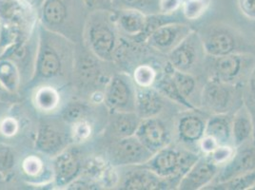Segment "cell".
<instances>
[{
	"mask_svg": "<svg viewBox=\"0 0 255 190\" xmlns=\"http://www.w3.org/2000/svg\"><path fill=\"white\" fill-rule=\"evenodd\" d=\"M76 44L38 23V45L34 73L27 90L49 85L64 89L73 83Z\"/></svg>",
	"mask_w": 255,
	"mask_h": 190,
	"instance_id": "1",
	"label": "cell"
},
{
	"mask_svg": "<svg viewBox=\"0 0 255 190\" xmlns=\"http://www.w3.org/2000/svg\"><path fill=\"white\" fill-rule=\"evenodd\" d=\"M89 13L84 0H43L38 20L44 28L82 44Z\"/></svg>",
	"mask_w": 255,
	"mask_h": 190,
	"instance_id": "2",
	"label": "cell"
},
{
	"mask_svg": "<svg viewBox=\"0 0 255 190\" xmlns=\"http://www.w3.org/2000/svg\"><path fill=\"white\" fill-rule=\"evenodd\" d=\"M38 23L37 9L26 0H0V52L27 40Z\"/></svg>",
	"mask_w": 255,
	"mask_h": 190,
	"instance_id": "3",
	"label": "cell"
},
{
	"mask_svg": "<svg viewBox=\"0 0 255 190\" xmlns=\"http://www.w3.org/2000/svg\"><path fill=\"white\" fill-rule=\"evenodd\" d=\"M119 30L114 11H90L84 29L83 44L104 62H113L119 45Z\"/></svg>",
	"mask_w": 255,
	"mask_h": 190,
	"instance_id": "4",
	"label": "cell"
},
{
	"mask_svg": "<svg viewBox=\"0 0 255 190\" xmlns=\"http://www.w3.org/2000/svg\"><path fill=\"white\" fill-rule=\"evenodd\" d=\"M200 155L168 145L155 152L143 166L161 178H179L191 169Z\"/></svg>",
	"mask_w": 255,
	"mask_h": 190,
	"instance_id": "5",
	"label": "cell"
},
{
	"mask_svg": "<svg viewBox=\"0 0 255 190\" xmlns=\"http://www.w3.org/2000/svg\"><path fill=\"white\" fill-rule=\"evenodd\" d=\"M72 144V127L62 117H51L39 123L34 140V148L38 153L52 159Z\"/></svg>",
	"mask_w": 255,
	"mask_h": 190,
	"instance_id": "6",
	"label": "cell"
},
{
	"mask_svg": "<svg viewBox=\"0 0 255 190\" xmlns=\"http://www.w3.org/2000/svg\"><path fill=\"white\" fill-rule=\"evenodd\" d=\"M116 187L124 190H157L178 189L179 178H161L143 165L117 168Z\"/></svg>",
	"mask_w": 255,
	"mask_h": 190,
	"instance_id": "7",
	"label": "cell"
},
{
	"mask_svg": "<svg viewBox=\"0 0 255 190\" xmlns=\"http://www.w3.org/2000/svg\"><path fill=\"white\" fill-rule=\"evenodd\" d=\"M209 69L211 79L227 84L237 85L249 77L255 66V56L248 53H232L224 56L211 57Z\"/></svg>",
	"mask_w": 255,
	"mask_h": 190,
	"instance_id": "8",
	"label": "cell"
},
{
	"mask_svg": "<svg viewBox=\"0 0 255 190\" xmlns=\"http://www.w3.org/2000/svg\"><path fill=\"white\" fill-rule=\"evenodd\" d=\"M136 88L129 75L123 73L114 74L105 86L103 103L111 113L135 111Z\"/></svg>",
	"mask_w": 255,
	"mask_h": 190,
	"instance_id": "9",
	"label": "cell"
},
{
	"mask_svg": "<svg viewBox=\"0 0 255 190\" xmlns=\"http://www.w3.org/2000/svg\"><path fill=\"white\" fill-rule=\"evenodd\" d=\"M102 62L104 61L91 53L83 43L76 44L73 83L80 90L98 94L97 87L103 83L104 78Z\"/></svg>",
	"mask_w": 255,
	"mask_h": 190,
	"instance_id": "10",
	"label": "cell"
},
{
	"mask_svg": "<svg viewBox=\"0 0 255 190\" xmlns=\"http://www.w3.org/2000/svg\"><path fill=\"white\" fill-rule=\"evenodd\" d=\"M85 161L77 144H72L52 158L53 184L57 189L70 187L81 177Z\"/></svg>",
	"mask_w": 255,
	"mask_h": 190,
	"instance_id": "11",
	"label": "cell"
},
{
	"mask_svg": "<svg viewBox=\"0 0 255 190\" xmlns=\"http://www.w3.org/2000/svg\"><path fill=\"white\" fill-rule=\"evenodd\" d=\"M108 154L111 165L116 168L144 165L153 155L135 135L115 139Z\"/></svg>",
	"mask_w": 255,
	"mask_h": 190,
	"instance_id": "12",
	"label": "cell"
},
{
	"mask_svg": "<svg viewBox=\"0 0 255 190\" xmlns=\"http://www.w3.org/2000/svg\"><path fill=\"white\" fill-rule=\"evenodd\" d=\"M235 86L211 79L203 87L200 95L203 107L213 114L228 113L237 100Z\"/></svg>",
	"mask_w": 255,
	"mask_h": 190,
	"instance_id": "13",
	"label": "cell"
},
{
	"mask_svg": "<svg viewBox=\"0 0 255 190\" xmlns=\"http://www.w3.org/2000/svg\"><path fill=\"white\" fill-rule=\"evenodd\" d=\"M205 53L200 35L194 31L168 53L170 66L179 72L190 73L200 62Z\"/></svg>",
	"mask_w": 255,
	"mask_h": 190,
	"instance_id": "14",
	"label": "cell"
},
{
	"mask_svg": "<svg viewBox=\"0 0 255 190\" xmlns=\"http://www.w3.org/2000/svg\"><path fill=\"white\" fill-rule=\"evenodd\" d=\"M134 135L153 154L171 142L169 127L158 116L141 119Z\"/></svg>",
	"mask_w": 255,
	"mask_h": 190,
	"instance_id": "15",
	"label": "cell"
},
{
	"mask_svg": "<svg viewBox=\"0 0 255 190\" xmlns=\"http://www.w3.org/2000/svg\"><path fill=\"white\" fill-rule=\"evenodd\" d=\"M255 169V142L254 140L235 148L234 156L227 162L214 179V184L234 179L247 171Z\"/></svg>",
	"mask_w": 255,
	"mask_h": 190,
	"instance_id": "16",
	"label": "cell"
},
{
	"mask_svg": "<svg viewBox=\"0 0 255 190\" xmlns=\"http://www.w3.org/2000/svg\"><path fill=\"white\" fill-rule=\"evenodd\" d=\"M220 167L207 155L200 156L182 177L178 190H205L216 178Z\"/></svg>",
	"mask_w": 255,
	"mask_h": 190,
	"instance_id": "17",
	"label": "cell"
},
{
	"mask_svg": "<svg viewBox=\"0 0 255 190\" xmlns=\"http://www.w3.org/2000/svg\"><path fill=\"white\" fill-rule=\"evenodd\" d=\"M200 35L205 53L211 57L240 53L238 40L234 32L221 27L212 28L204 35Z\"/></svg>",
	"mask_w": 255,
	"mask_h": 190,
	"instance_id": "18",
	"label": "cell"
},
{
	"mask_svg": "<svg viewBox=\"0 0 255 190\" xmlns=\"http://www.w3.org/2000/svg\"><path fill=\"white\" fill-rule=\"evenodd\" d=\"M192 31L186 23L168 24L156 29L147 38L146 42L150 48L168 54Z\"/></svg>",
	"mask_w": 255,
	"mask_h": 190,
	"instance_id": "19",
	"label": "cell"
},
{
	"mask_svg": "<svg viewBox=\"0 0 255 190\" xmlns=\"http://www.w3.org/2000/svg\"><path fill=\"white\" fill-rule=\"evenodd\" d=\"M190 109L182 114L176 124V134L179 142L186 146H199L205 135L207 119Z\"/></svg>",
	"mask_w": 255,
	"mask_h": 190,
	"instance_id": "20",
	"label": "cell"
},
{
	"mask_svg": "<svg viewBox=\"0 0 255 190\" xmlns=\"http://www.w3.org/2000/svg\"><path fill=\"white\" fill-rule=\"evenodd\" d=\"M117 28L135 42H141L146 29L147 14L134 10H114Z\"/></svg>",
	"mask_w": 255,
	"mask_h": 190,
	"instance_id": "21",
	"label": "cell"
},
{
	"mask_svg": "<svg viewBox=\"0 0 255 190\" xmlns=\"http://www.w3.org/2000/svg\"><path fill=\"white\" fill-rule=\"evenodd\" d=\"M165 97L153 88H136L135 112L141 119L159 116L165 107Z\"/></svg>",
	"mask_w": 255,
	"mask_h": 190,
	"instance_id": "22",
	"label": "cell"
},
{
	"mask_svg": "<svg viewBox=\"0 0 255 190\" xmlns=\"http://www.w3.org/2000/svg\"><path fill=\"white\" fill-rule=\"evenodd\" d=\"M205 135L213 138L218 146H234L233 117L229 113H218L209 117Z\"/></svg>",
	"mask_w": 255,
	"mask_h": 190,
	"instance_id": "23",
	"label": "cell"
},
{
	"mask_svg": "<svg viewBox=\"0 0 255 190\" xmlns=\"http://www.w3.org/2000/svg\"><path fill=\"white\" fill-rule=\"evenodd\" d=\"M255 122L251 110L246 105L239 106L233 116V145L238 148L254 140Z\"/></svg>",
	"mask_w": 255,
	"mask_h": 190,
	"instance_id": "24",
	"label": "cell"
},
{
	"mask_svg": "<svg viewBox=\"0 0 255 190\" xmlns=\"http://www.w3.org/2000/svg\"><path fill=\"white\" fill-rule=\"evenodd\" d=\"M61 89L42 85L32 89V105L44 114L52 115L61 106Z\"/></svg>",
	"mask_w": 255,
	"mask_h": 190,
	"instance_id": "25",
	"label": "cell"
},
{
	"mask_svg": "<svg viewBox=\"0 0 255 190\" xmlns=\"http://www.w3.org/2000/svg\"><path fill=\"white\" fill-rule=\"evenodd\" d=\"M141 118L135 111L131 112H112L108 129L115 139L129 137L135 134Z\"/></svg>",
	"mask_w": 255,
	"mask_h": 190,
	"instance_id": "26",
	"label": "cell"
},
{
	"mask_svg": "<svg viewBox=\"0 0 255 190\" xmlns=\"http://www.w3.org/2000/svg\"><path fill=\"white\" fill-rule=\"evenodd\" d=\"M47 156L39 153V155H29L22 161L20 169L27 181L36 184L38 181L46 182V180L53 181V167H47ZM49 158V157H48Z\"/></svg>",
	"mask_w": 255,
	"mask_h": 190,
	"instance_id": "27",
	"label": "cell"
},
{
	"mask_svg": "<svg viewBox=\"0 0 255 190\" xmlns=\"http://www.w3.org/2000/svg\"><path fill=\"white\" fill-rule=\"evenodd\" d=\"M172 70H173V68L170 65V71H166L165 74H163L159 78H157L152 87L165 98L169 99L176 104H179L180 106L186 107L188 110L195 109L196 107L193 106L191 102H189L187 99H185L183 97V95H181L180 92L178 91L176 85L172 79V76H171Z\"/></svg>",
	"mask_w": 255,
	"mask_h": 190,
	"instance_id": "28",
	"label": "cell"
},
{
	"mask_svg": "<svg viewBox=\"0 0 255 190\" xmlns=\"http://www.w3.org/2000/svg\"><path fill=\"white\" fill-rule=\"evenodd\" d=\"M0 85L9 95H16L22 88L21 76L15 64L0 57Z\"/></svg>",
	"mask_w": 255,
	"mask_h": 190,
	"instance_id": "29",
	"label": "cell"
},
{
	"mask_svg": "<svg viewBox=\"0 0 255 190\" xmlns=\"http://www.w3.org/2000/svg\"><path fill=\"white\" fill-rule=\"evenodd\" d=\"M255 186V169L247 171L234 179L208 186L205 190H252Z\"/></svg>",
	"mask_w": 255,
	"mask_h": 190,
	"instance_id": "30",
	"label": "cell"
},
{
	"mask_svg": "<svg viewBox=\"0 0 255 190\" xmlns=\"http://www.w3.org/2000/svg\"><path fill=\"white\" fill-rule=\"evenodd\" d=\"M160 0H113L114 10H134L145 14L160 12Z\"/></svg>",
	"mask_w": 255,
	"mask_h": 190,
	"instance_id": "31",
	"label": "cell"
},
{
	"mask_svg": "<svg viewBox=\"0 0 255 190\" xmlns=\"http://www.w3.org/2000/svg\"><path fill=\"white\" fill-rule=\"evenodd\" d=\"M171 76H172V79L176 85L178 91L180 92L181 95H183V97L185 99H187L189 102L191 103V97L194 95L196 88H197V81H196L195 77L190 73L179 72L174 69L171 72Z\"/></svg>",
	"mask_w": 255,
	"mask_h": 190,
	"instance_id": "32",
	"label": "cell"
},
{
	"mask_svg": "<svg viewBox=\"0 0 255 190\" xmlns=\"http://www.w3.org/2000/svg\"><path fill=\"white\" fill-rule=\"evenodd\" d=\"M211 0H183L181 11L187 20H196L209 8Z\"/></svg>",
	"mask_w": 255,
	"mask_h": 190,
	"instance_id": "33",
	"label": "cell"
},
{
	"mask_svg": "<svg viewBox=\"0 0 255 190\" xmlns=\"http://www.w3.org/2000/svg\"><path fill=\"white\" fill-rule=\"evenodd\" d=\"M88 111V106H86L85 103L74 101L65 106L60 113V116L62 117L65 122L73 125L76 122L85 120Z\"/></svg>",
	"mask_w": 255,
	"mask_h": 190,
	"instance_id": "34",
	"label": "cell"
},
{
	"mask_svg": "<svg viewBox=\"0 0 255 190\" xmlns=\"http://www.w3.org/2000/svg\"><path fill=\"white\" fill-rule=\"evenodd\" d=\"M157 79L156 72L149 65H141L133 73V81L137 87L149 88L152 87Z\"/></svg>",
	"mask_w": 255,
	"mask_h": 190,
	"instance_id": "35",
	"label": "cell"
},
{
	"mask_svg": "<svg viewBox=\"0 0 255 190\" xmlns=\"http://www.w3.org/2000/svg\"><path fill=\"white\" fill-rule=\"evenodd\" d=\"M234 152L235 148L234 146H218L207 156L221 168L234 156Z\"/></svg>",
	"mask_w": 255,
	"mask_h": 190,
	"instance_id": "36",
	"label": "cell"
},
{
	"mask_svg": "<svg viewBox=\"0 0 255 190\" xmlns=\"http://www.w3.org/2000/svg\"><path fill=\"white\" fill-rule=\"evenodd\" d=\"M15 165V155L11 148L0 145V171L6 177V173L11 172Z\"/></svg>",
	"mask_w": 255,
	"mask_h": 190,
	"instance_id": "37",
	"label": "cell"
},
{
	"mask_svg": "<svg viewBox=\"0 0 255 190\" xmlns=\"http://www.w3.org/2000/svg\"><path fill=\"white\" fill-rule=\"evenodd\" d=\"M18 131V124L12 117H7L0 122V133L5 137H11Z\"/></svg>",
	"mask_w": 255,
	"mask_h": 190,
	"instance_id": "38",
	"label": "cell"
},
{
	"mask_svg": "<svg viewBox=\"0 0 255 190\" xmlns=\"http://www.w3.org/2000/svg\"><path fill=\"white\" fill-rule=\"evenodd\" d=\"M90 11L104 10L113 11V0H84Z\"/></svg>",
	"mask_w": 255,
	"mask_h": 190,
	"instance_id": "39",
	"label": "cell"
},
{
	"mask_svg": "<svg viewBox=\"0 0 255 190\" xmlns=\"http://www.w3.org/2000/svg\"><path fill=\"white\" fill-rule=\"evenodd\" d=\"M238 7L247 18L255 20V0H238Z\"/></svg>",
	"mask_w": 255,
	"mask_h": 190,
	"instance_id": "40",
	"label": "cell"
},
{
	"mask_svg": "<svg viewBox=\"0 0 255 190\" xmlns=\"http://www.w3.org/2000/svg\"><path fill=\"white\" fill-rule=\"evenodd\" d=\"M183 0H160V12L172 13L181 10Z\"/></svg>",
	"mask_w": 255,
	"mask_h": 190,
	"instance_id": "41",
	"label": "cell"
},
{
	"mask_svg": "<svg viewBox=\"0 0 255 190\" xmlns=\"http://www.w3.org/2000/svg\"><path fill=\"white\" fill-rule=\"evenodd\" d=\"M249 87L251 88H255V66L252 72V74L250 75V78H249Z\"/></svg>",
	"mask_w": 255,
	"mask_h": 190,
	"instance_id": "42",
	"label": "cell"
},
{
	"mask_svg": "<svg viewBox=\"0 0 255 190\" xmlns=\"http://www.w3.org/2000/svg\"><path fill=\"white\" fill-rule=\"evenodd\" d=\"M250 89H251V97H252V100L254 101L255 106V88H251L250 87Z\"/></svg>",
	"mask_w": 255,
	"mask_h": 190,
	"instance_id": "43",
	"label": "cell"
},
{
	"mask_svg": "<svg viewBox=\"0 0 255 190\" xmlns=\"http://www.w3.org/2000/svg\"><path fill=\"white\" fill-rule=\"evenodd\" d=\"M43 0H36V2H35V8L37 9V11H38V9H39V7L41 6V4H42Z\"/></svg>",
	"mask_w": 255,
	"mask_h": 190,
	"instance_id": "44",
	"label": "cell"
},
{
	"mask_svg": "<svg viewBox=\"0 0 255 190\" xmlns=\"http://www.w3.org/2000/svg\"><path fill=\"white\" fill-rule=\"evenodd\" d=\"M9 95L6 91H4V89L1 87V85H0V95Z\"/></svg>",
	"mask_w": 255,
	"mask_h": 190,
	"instance_id": "45",
	"label": "cell"
},
{
	"mask_svg": "<svg viewBox=\"0 0 255 190\" xmlns=\"http://www.w3.org/2000/svg\"><path fill=\"white\" fill-rule=\"evenodd\" d=\"M27 2H29V3H31L32 5H33L34 7H35V2H36V0H26Z\"/></svg>",
	"mask_w": 255,
	"mask_h": 190,
	"instance_id": "46",
	"label": "cell"
},
{
	"mask_svg": "<svg viewBox=\"0 0 255 190\" xmlns=\"http://www.w3.org/2000/svg\"><path fill=\"white\" fill-rule=\"evenodd\" d=\"M4 179H5V176H4V174L0 171V182H1V181H3Z\"/></svg>",
	"mask_w": 255,
	"mask_h": 190,
	"instance_id": "47",
	"label": "cell"
},
{
	"mask_svg": "<svg viewBox=\"0 0 255 190\" xmlns=\"http://www.w3.org/2000/svg\"><path fill=\"white\" fill-rule=\"evenodd\" d=\"M254 141L255 142V131H254Z\"/></svg>",
	"mask_w": 255,
	"mask_h": 190,
	"instance_id": "48",
	"label": "cell"
},
{
	"mask_svg": "<svg viewBox=\"0 0 255 190\" xmlns=\"http://www.w3.org/2000/svg\"><path fill=\"white\" fill-rule=\"evenodd\" d=\"M0 37H1V24H0Z\"/></svg>",
	"mask_w": 255,
	"mask_h": 190,
	"instance_id": "49",
	"label": "cell"
},
{
	"mask_svg": "<svg viewBox=\"0 0 255 190\" xmlns=\"http://www.w3.org/2000/svg\"><path fill=\"white\" fill-rule=\"evenodd\" d=\"M255 190V187H254V188H253V189H252V190Z\"/></svg>",
	"mask_w": 255,
	"mask_h": 190,
	"instance_id": "50",
	"label": "cell"
}]
</instances>
